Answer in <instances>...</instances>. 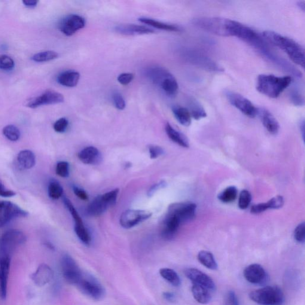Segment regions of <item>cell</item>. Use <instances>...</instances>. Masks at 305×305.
<instances>
[{"mask_svg":"<svg viewBox=\"0 0 305 305\" xmlns=\"http://www.w3.org/2000/svg\"><path fill=\"white\" fill-rule=\"evenodd\" d=\"M262 35L265 40L285 52L293 62L304 68L305 56L303 45L294 39L281 35L273 30H265Z\"/></svg>","mask_w":305,"mask_h":305,"instance_id":"obj_1","label":"cell"},{"mask_svg":"<svg viewBox=\"0 0 305 305\" xmlns=\"http://www.w3.org/2000/svg\"><path fill=\"white\" fill-rule=\"evenodd\" d=\"M292 82V78L289 76L282 77L274 75L262 74L257 78L256 90L271 99H276L290 86Z\"/></svg>","mask_w":305,"mask_h":305,"instance_id":"obj_2","label":"cell"},{"mask_svg":"<svg viewBox=\"0 0 305 305\" xmlns=\"http://www.w3.org/2000/svg\"><path fill=\"white\" fill-rule=\"evenodd\" d=\"M249 298L260 305H283L285 301L282 290L276 286L264 287L252 291Z\"/></svg>","mask_w":305,"mask_h":305,"instance_id":"obj_3","label":"cell"},{"mask_svg":"<svg viewBox=\"0 0 305 305\" xmlns=\"http://www.w3.org/2000/svg\"><path fill=\"white\" fill-rule=\"evenodd\" d=\"M182 56L191 65L205 71L210 72H221L224 71L211 58L199 50L186 48L182 51Z\"/></svg>","mask_w":305,"mask_h":305,"instance_id":"obj_4","label":"cell"},{"mask_svg":"<svg viewBox=\"0 0 305 305\" xmlns=\"http://www.w3.org/2000/svg\"><path fill=\"white\" fill-rule=\"evenodd\" d=\"M26 235L19 230L11 229L2 235L0 239V255L11 257L15 250L26 242Z\"/></svg>","mask_w":305,"mask_h":305,"instance_id":"obj_5","label":"cell"},{"mask_svg":"<svg viewBox=\"0 0 305 305\" xmlns=\"http://www.w3.org/2000/svg\"><path fill=\"white\" fill-rule=\"evenodd\" d=\"M82 294L94 300H101L105 297V290L98 280L93 276L83 274L76 285Z\"/></svg>","mask_w":305,"mask_h":305,"instance_id":"obj_6","label":"cell"},{"mask_svg":"<svg viewBox=\"0 0 305 305\" xmlns=\"http://www.w3.org/2000/svg\"><path fill=\"white\" fill-rule=\"evenodd\" d=\"M60 265L64 279L70 285L76 286L83 273L74 259L71 256L64 255L61 259Z\"/></svg>","mask_w":305,"mask_h":305,"instance_id":"obj_7","label":"cell"},{"mask_svg":"<svg viewBox=\"0 0 305 305\" xmlns=\"http://www.w3.org/2000/svg\"><path fill=\"white\" fill-rule=\"evenodd\" d=\"M228 102L232 106L250 118H255L258 115V109L254 104L241 94L228 91L225 93Z\"/></svg>","mask_w":305,"mask_h":305,"instance_id":"obj_8","label":"cell"},{"mask_svg":"<svg viewBox=\"0 0 305 305\" xmlns=\"http://www.w3.org/2000/svg\"><path fill=\"white\" fill-rule=\"evenodd\" d=\"M28 212L17 204L8 201H0V228L4 227L14 219L25 218Z\"/></svg>","mask_w":305,"mask_h":305,"instance_id":"obj_9","label":"cell"},{"mask_svg":"<svg viewBox=\"0 0 305 305\" xmlns=\"http://www.w3.org/2000/svg\"><path fill=\"white\" fill-rule=\"evenodd\" d=\"M65 100L63 94L55 91H45L41 95L32 97L27 100L25 105L29 108L36 109L42 105H56L62 103Z\"/></svg>","mask_w":305,"mask_h":305,"instance_id":"obj_10","label":"cell"},{"mask_svg":"<svg viewBox=\"0 0 305 305\" xmlns=\"http://www.w3.org/2000/svg\"><path fill=\"white\" fill-rule=\"evenodd\" d=\"M196 205L194 203H176L169 207L167 213L176 216L181 224L193 220L196 215Z\"/></svg>","mask_w":305,"mask_h":305,"instance_id":"obj_11","label":"cell"},{"mask_svg":"<svg viewBox=\"0 0 305 305\" xmlns=\"http://www.w3.org/2000/svg\"><path fill=\"white\" fill-rule=\"evenodd\" d=\"M85 24L86 21L83 17L78 14H72L61 20L59 24V29L64 35L70 36L84 28Z\"/></svg>","mask_w":305,"mask_h":305,"instance_id":"obj_12","label":"cell"},{"mask_svg":"<svg viewBox=\"0 0 305 305\" xmlns=\"http://www.w3.org/2000/svg\"><path fill=\"white\" fill-rule=\"evenodd\" d=\"M151 216L152 213L148 210H127L121 216L120 224L125 228H133L147 220Z\"/></svg>","mask_w":305,"mask_h":305,"instance_id":"obj_13","label":"cell"},{"mask_svg":"<svg viewBox=\"0 0 305 305\" xmlns=\"http://www.w3.org/2000/svg\"><path fill=\"white\" fill-rule=\"evenodd\" d=\"M186 277L191 281L194 285L203 286L210 292L215 291L216 285L213 280L207 274L196 268H187L184 270Z\"/></svg>","mask_w":305,"mask_h":305,"instance_id":"obj_14","label":"cell"},{"mask_svg":"<svg viewBox=\"0 0 305 305\" xmlns=\"http://www.w3.org/2000/svg\"><path fill=\"white\" fill-rule=\"evenodd\" d=\"M244 277L250 283L262 285L267 282L268 274L261 265L254 264L247 267L243 272Z\"/></svg>","mask_w":305,"mask_h":305,"instance_id":"obj_15","label":"cell"},{"mask_svg":"<svg viewBox=\"0 0 305 305\" xmlns=\"http://www.w3.org/2000/svg\"><path fill=\"white\" fill-rule=\"evenodd\" d=\"M10 264V256L0 255V297L2 300L7 298Z\"/></svg>","mask_w":305,"mask_h":305,"instance_id":"obj_16","label":"cell"},{"mask_svg":"<svg viewBox=\"0 0 305 305\" xmlns=\"http://www.w3.org/2000/svg\"><path fill=\"white\" fill-rule=\"evenodd\" d=\"M54 273L49 265L41 264L30 276L33 283L38 287H42L49 283L53 279Z\"/></svg>","mask_w":305,"mask_h":305,"instance_id":"obj_17","label":"cell"},{"mask_svg":"<svg viewBox=\"0 0 305 305\" xmlns=\"http://www.w3.org/2000/svg\"><path fill=\"white\" fill-rule=\"evenodd\" d=\"M181 223L174 215L167 213L163 222L161 236L164 239L170 240L175 237Z\"/></svg>","mask_w":305,"mask_h":305,"instance_id":"obj_18","label":"cell"},{"mask_svg":"<svg viewBox=\"0 0 305 305\" xmlns=\"http://www.w3.org/2000/svg\"><path fill=\"white\" fill-rule=\"evenodd\" d=\"M115 29L120 34L128 36L149 34L155 32V30L151 27L135 24H122L116 26Z\"/></svg>","mask_w":305,"mask_h":305,"instance_id":"obj_19","label":"cell"},{"mask_svg":"<svg viewBox=\"0 0 305 305\" xmlns=\"http://www.w3.org/2000/svg\"><path fill=\"white\" fill-rule=\"evenodd\" d=\"M258 115L260 117L262 124L271 134L276 135L280 130V125L276 118L266 109H258Z\"/></svg>","mask_w":305,"mask_h":305,"instance_id":"obj_20","label":"cell"},{"mask_svg":"<svg viewBox=\"0 0 305 305\" xmlns=\"http://www.w3.org/2000/svg\"><path fill=\"white\" fill-rule=\"evenodd\" d=\"M79 159L85 164H97L102 160V155L96 148L90 146L85 148L78 154Z\"/></svg>","mask_w":305,"mask_h":305,"instance_id":"obj_21","label":"cell"},{"mask_svg":"<svg viewBox=\"0 0 305 305\" xmlns=\"http://www.w3.org/2000/svg\"><path fill=\"white\" fill-rule=\"evenodd\" d=\"M111 206L107 202L103 195L99 196L94 199L89 206H88L87 213L91 216H98L103 214L104 212Z\"/></svg>","mask_w":305,"mask_h":305,"instance_id":"obj_22","label":"cell"},{"mask_svg":"<svg viewBox=\"0 0 305 305\" xmlns=\"http://www.w3.org/2000/svg\"><path fill=\"white\" fill-rule=\"evenodd\" d=\"M80 79V74L77 71L69 70L61 73L57 76L58 83L62 86L72 88L75 87L78 84Z\"/></svg>","mask_w":305,"mask_h":305,"instance_id":"obj_23","label":"cell"},{"mask_svg":"<svg viewBox=\"0 0 305 305\" xmlns=\"http://www.w3.org/2000/svg\"><path fill=\"white\" fill-rule=\"evenodd\" d=\"M17 161L23 169H30L35 166L36 157L34 152L29 150L20 151L17 154Z\"/></svg>","mask_w":305,"mask_h":305,"instance_id":"obj_24","label":"cell"},{"mask_svg":"<svg viewBox=\"0 0 305 305\" xmlns=\"http://www.w3.org/2000/svg\"><path fill=\"white\" fill-rule=\"evenodd\" d=\"M139 20L140 22L151 26L154 28L166 30V31L178 32L182 30L181 27L177 25L160 22V21L152 19L151 18L141 17L139 18Z\"/></svg>","mask_w":305,"mask_h":305,"instance_id":"obj_25","label":"cell"},{"mask_svg":"<svg viewBox=\"0 0 305 305\" xmlns=\"http://www.w3.org/2000/svg\"><path fill=\"white\" fill-rule=\"evenodd\" d=\"M192 294L194 300L199 304L206 305L209 304L211 301V292L209 290L197 285H194L191 288Z\"/></svg>","mask_w":305,"mask_h":305,"instance_id":"obj_26","label":"cell"},{"mask_svg":"<svg viewBox=\"0 0 305 305\" xmlns=\"http://www.w3.org/2000/svg\"><path fill=\"white\" fill-rule=\"evenodd\" d=\"M165 131L167 136L172 142L181 146V147L185 148L189 147V142L187 137L184 134L173 128L171 125L167 123L165 126Z\"/></svg>","mask_w":305,"mask_h":305,"instance_id":"obj_27","label":"cell"},{"mask_svg":"<svg viewBox=\"0 0 305 305\" xmlns=\"http://www.w3.org/2000/svg\"><path fill=\"white\" fill-rule=\"evenodd\" d=\"M159 87L167 96L174 97L177 95L179 90L178 82L172 74L164 79Z\"/></svg>","mask_w":305,"mask_h":305,"instance_id":"obj_28","label":"cell"},{"mask_svg":"<svg viewBox=\"0 0 305 305\" xmlns=\"http://www.w3.org/2000/svg\"><path fill=\"white\" fill-rule=\"evenodd\" d=\"M172 111L180 124L185 127L190 126L191 116L188 109L180 106H174L172 107Z\"/></svg>","mask_w":305,"mask_h":305,"instance_id":"obj_29","label":"cell"},{"mask_svg":"<svg viewBox=\"0 0 305 305\" xmlns=\"http://www.w3.org/2000/svg\"><path fill=\"white\" fill-rule=\"evenodd\" d=\"M188 111L194 120H200L206 117L207 114L203 107L195 99L189 100Z\"/></svg>","mask_w":305,"mask_h":305,"instance_id":"obj_30","label":"cell"},{"mask_svg":"<svg viewBox=\"0 0 305 305\" xmlns=\"http://www.w3.org/2000/svg\"><path fill=\"white\" fill-rule=\"evenodd\" d=\"M198 260L204 267L211 270H216L218 268V264L212 253L208 251H200L197 256Z\"/></svg>","mask_w":305,"mask_h":305,"instance_id":"obj_31","label":"cell"},{"mask_svg":"<svg viewBox=\"0 0 305 305\" xmlns=\"http://www.w3.org/2000/svg\"><path fill=\"white\" fill-rule=\"evenodd\" d=\"M159 273L161 277L170 285L175 287H178L181 285V279L174 270L170 269V268H161Z\"/></svg>","mask_w":305,"mask_h":305,"instance_id":"obj_32","label":"cell"},{"mask_svg":"<svg viewBox=\"0 0 305 305\" xmlns=\"http://www.w3.org/2000/svg\"><path fill=\"white\" fill-rule=\"evenodd\" d=\"M59 57V54L54 51H45L39 52L32 57L31 59L36 62H45L56 59Z\"/></svg>","mask_w":305,"mask_h":305,"instance_id":"obj_33","label":"cell"},{"mask_svg":"<svg viewBox=\"0 0 305 305\" xmlns=\"http://www.w3.org/2000/svg\"><path fill=\"white\" fill-rule=\"evenodd\" d=\"M63 193V189L60 183L56 180H51L48 187V196L51 199L57 200L62 197Z\"/></svg>","mask_w":305,"mask_h":305,"instance_id":"obj_34","label":"cell"},{"mask_svg":"<svg viewBox=\"0 0 305 305\" xmlns=\"http://www.w3.org/2000/svg\"><path fill=\"white\" fill-rule=\"evenodd\" d=\"M238 191L236 187L231 186L219 194L218 199L222 202L228 203L236 199Z\"/></svg>","mask_w":305,"mask_h":305,"instance_id":"obj_35","label":"cell"},{"mask_svg":"<svg viewBox=\"0 0 305 305\" xmlns=\"http://www.w3.org/2000/svg\"><path fill=\"white\" fill-rule=\"evenodd\" d=\"M2 134L6 138L11 142H17L20 137V132L19 128L13 126V125H8V126L3 128Z\"/></svg>","mask_w":305,"mask_h":305,"instance_id":"obj_36","label":"cell"},{"mask_svg":"<svg viewBox=\"0 0 305 305\" xmlns=\"http://www.w3.org/2000/svg\"><path fill=\"white\" fill-rule=\"evenodd\" d=\"M63 203L65 204L67 209H68L70 213H71L73 219H74L75 223V227H79L84 225L83 222H82L80 216L78 214L77 210H76L71 201H70L68 198L64 197Z\"/></svg>","mask_w":305,"mask_h":305,"instance_id":"obj_37","label":"cell"},{"mask_svg":"<svg viewBox=\"0 0 305 305\" xmlns=\"http://www.w3.org/2000/svg\"><path fill=\"white\" fill-rule=\"evenodd\" d=\"M76 236L82 243L86 245H89L91 242V238L89 233L84 225L81 227H75Z\"/></svg>","mask_w":305,"mask_h":305,"instance_id":"obj_38","label":"cell"},{"mask_svg":"<svg viewBox=\"0 0 305 305\" xmlns=\"http://www.w3.org/2000/svg\"><path fill=\"white\" fill-rule=\"evenodd\" d=\"M252 201L251 194L248 190H243L239 196V206L241 209H246L249 206Z\"/></svg>","mask_w":305,"mask_h":305,"instance_id":"obj_39","label":"cell"},{"mask_svg":"<svg viewBox=\"0 0 305 305\" xmlns=\"http://www.w3.org/2000/svg\"><path fill=\"white\" fill-rule=\"evenodd\" d=\"M56 174L60 177H68L69 175V163L65 161H61L58 162L56 167Z\"/></svg>","mask_w":305,"mask_h":305,"instance_id":"obj_40","label":"cell"},{"mask_svg":"<svg viewBox=\"0 0 305 305\" xmlns=\"http://www.w3.org/2000/svg\"><path fill=\"white\" fill-rule=\"evenodd\" d=\"M14 67V62L10 57L7 55L0 56V69L10 71Z\"/></svg>","mask_w":305,"mask_h":305,"instance_id":"obj_41","label":"cell"},{"mask_svg":"<svg viewBox=\"0 0 305 305\" xmlns=\"http://www.w3.org/2000/svg\"><path fill=\"white\" fill-rule=\"evenodd\" d=\"M283 197L281 196H277L275 197H273L268 202L265 203V206H266L267 210L268 209H277L282 207L284 205Z\"/></svg>","mask_w":305,"mask_h":305,"instance_id":"obj_42","label":"cell"},{"mask_svg":"<svg viewBox=\"0 0 305 305\" xmlns=\"http://www.w3.org/2000/svg\"><path fill=\"white\" fill-rule=\"evenodd\" d=\"M69 126V121L65 118H62L58 120L54 124L53 128L58 133H65Z\"/></svg>","mask_w":305,"mask_h":305,"instance_id":"obj_43","label":"cell"},{"mask_svg":"<svg viewBox=\"0 0 305 305\" xmlns=\"http://www.w3.org/2000/svg\"><path fill=\"white\" fill-rule=\"evenodd\" d=\"M295 239L299 243H303L305 240V222L300 224L296 228L294 232Z\"/></svg>","mask_w":305,"mask_h":305,"instance_id":"obj_44","label":"cell"},{"mask_svg":"<svg viewBox=\"0 0 305 305\" xmlns=\"http://www.w3.org/2000/svg\"><path fill=\"white\" fill-rule=\"evenodd\" d=\"M291 100L293 104L295 106H302L304 105V96L297 89L292 90L291 95Z\"/></svg>","mask_w":305,"mask_h":305,"instance_id":"obj_45","label":"cell"},{"mask_svg":"<svg viewBox=\"0 0 305 305\" xmlns=\"http://www.w3.org/2000/svg\"><path fill=\"white\" fill-rule=\"evenodd\" d=\"M113 102L116 108L121 110H124L126 108V103L123 96L120 93L116 92L113 95Z\"/></svg>","mask_w":305,"mask_h":305,"instance_id":"obj_46","label":"cell"},{"mask_svg":"<svg viewBox=\"0 0 305 305\" xmlns=\"http://www.w3.org/2000/svg\"><path fill=\"white\" fill-rule=\"evenodd\" d=\"M224 305H240L236 293L230 291L225 295Z\"/></svg>","mask_w":305,"mask_h":305,"instance_id":"obj_47","label":"cell"},{"mask_svg":"<svg viewBox=\"0 0 305 305\" xmlns=\"http://www.w3.org/2000/svg\"><path fill=\"white\" fill-rule=\"evenodd\" d=\"M118 193V189H115V190L109 191L108 193L103 194V196L105 197V199L106 200L107 202L109 203L110 205L113 206L116 203V202H117Z\"/></svg>","mask_w":305,"mask_h":305,"instance_id":"obj_48","label":"cell"},{"mask_svg":"<svg viewBox=\"0 0 305 305\" xmlns=\"http://www.w3.org/2000/svg\"><path fill=\"white\" fill-rule=\"evenodd\" d=\"M149 154L152 159H155L163 154V149L157 146L151 145L149 147Z\"/></svg>","mask_w":305,"mask_h":305,"instance_id":"obj_49","label":"cell"},{"mask_svg":"<svg viewBox=\"0 0 305 305\" xmlns=\"http://www.w3.org/2000/svg\"><path fill=\"white\" fill-rule=\"evenodd\" d=\"M134 75L131 73H124L119 75L118 81L120 83L123 85H127L133 81Z\"/></svg>","mask_w":305,"mask_h":305,"instance_id":"obj_50","label":"cell"},{"mask_svg":"<svg viewBox=\"0 0 305 305\" xmlns=\"http://www.w3.org/2000/svg\"><path fill=\"white\" fill-rule=\"evenodd\" d=\"M15 195H16V193L6 188L5 185L3 184L1 180L0 179V196L3 197H11L14 196Z\"/></svg>","mask_w":305,"mask_h":305,"instance_id":"obj_51","label":"cell"},{"mask_svg":"<svg viewBox=\"0 0 305 305\" xmlns=\"http://www.w3.org/2000/svg\"><path fill=\"white\" fill-rule=\"evenodd\" d=\"M74 191L76 196H77L79 199L83 200H86L88 199V195L84 190L82 189L76 187H74Z\"/></svg>","mask_w":305,"mask_h":305,"instance_id":"obj_52","label":"cell"},{"mask_svg":"<svg viewBox=\"0 0 305 305\" xmlns=\"http://www.w3.org/2000/svg\"><path fill=\"white\" fill-rule=\"evenodd\" d=\"M165 185V182L164 181L160 182L159 183H157V184H155L154 185H152V187L149 189L148 191V195L149 196H152V194H153L155 191H157L158 189L160 188H163Z\"/></svg>","mask_w":305,"mask_h":305,"instance_id":"obj_53","label":"cell"},{"mask_svg":"<svg viewBox=\"0 0 305 305\" xmlns=\"http://www.w3.org/2000/svg\"><path fill=\"white\" fill-rule=\"evenodd\" d=\"M22 2L26 7L34 8L37 5L38 1H35V0H25V1H23Z\"/></svg>","mask_w":305,"mask_h":305,"instance_id":"obj_54","label":"cell"},{"mask_svg":"<svg viewBox=\"0 0 305 305\" xmlns=\"http://www.w3.org/2000/svg\"><path fill=\"white\" fill-rule=\"evenodd\" d=\"M163 297L167 301H172L174 300L175 296L172 293L164 292L163 293Z\"/></svg>","mask_w":305,"mask_h":305,"instance_id":"obj_55","label":"cell"},{"mask_svg":"<svg viewBox=\"0 0 305 305\" xmlns=\"http://www.w3.org/2000/svg\"><path fill=\"white\" fill-rule=\"evenodd\" d=\"M298 6L299 8L301 9V10H303L304 12L305 11V1H301L298 2Z\"/></svg>","mask_w":305,"mask_h":305,"instance_id":"obj_56","label":"cell"}]
</instances>
